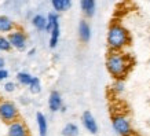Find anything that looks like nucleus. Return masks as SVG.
<instances>
[{
    "label": "nucleus",
    "mask_w": 150,
    "mask_h": 136,
    "mask_svg": "<svg viewBox=\"0 0 150 136\" xmlns=\"http://www.w3.org/2000/svg\"><path fill=\"white\" fill-rule=\"evenodd\" d=\"M131 68L132 59L121 51H110L106 58V69L114 80H124Z\"/></svg>",
    "instance_id": "nucleus-1"
},
{
    "label": "nucleus",
    "mask_w": 150,
    "mask_h": 136,
    "mask_svg": "<svg viewBox=\"0 0 150 136\" xmlns=\"http://www.w3.org/2000/svg\"><path fill=\"white\" fill-rule=\"evenodd\" d=\"M81 123H83V125H84V128H86L90 133H92V135H96V133H98V124H96L95 118H94L91 111L87 110V111L83 113Z\"/></svg>",
    "instance_id": "nucleus-5"
},
{
    "label": "nucleus",
    "mask_w": 150,
    "mask_h": 136,
    "mask_svg": "<svg viewBox=\"0 0 150 136\" xmlns=\"http://www.w3.org/2000/svg\"><path fill=\"white\" fill-rule=\"evenodd\" d=\"M33 26L36 27L37 30H46L47 27V18L43 15H35L32 19Z\"/></svg>",
    "instance_id": "nucleus-15"
},
{
    "label": "nucleus",
    "mask_w": 150,
    "mask_h": 136,
    "mask_svg": "<svg viewBox=\"0 0 150 136\" xmlns=\"http://www.w3.org/2000/svg\"><path fill=\"white\" fill-rule=\"evenodd\" d=\"M35 52H36V51H35V50H30V51H29V55H33V54H35Z\"/></svg>",
    "instance_id": "nucleus-25"
},
{
    "label": "nucleus",
    "mask_w": 150,
    "mask_h": 136,
    "mask_svg": "<svg viewBox=\"0 0 150 136\" xmlns=\"http://www.w3.org/2000/svg\"><path fill=\"white\" fill-rule=\"evenodd\" d=\"M29 91L32 92V94H39L41 91V84H40V80L37 77H33V80H32V82H30V85H29Z\"/></svg>",
    "instance_id": "nucleus-19"
},
{
    "label": "nucleus",
    "mask_w": 150,
    "mask_h": 136,
    "mask_svg": "<svg viewBox=\"0 0 150 136\" xmlns=\"http://www.w3.org/2000/svg\"><path fill=\"white\" fill-rule=\"evenodd\" d=\"M51 37H50V48H55L58 45V41H59V35H61V27H59V23H57L52 30H51Z\"/></svg>",
    "instance_id": "nucleus-13"
},
{
    "label": "nucleus",
    "mask_w": 150,
    "mask_h": 136,
    "mask_svg": "<svg viewBox=\"0 0 150 136\" xmlns=\"http://www.w3.org/2000/svg\"><path fill=\"white\" fill-rule=\"evenodd\" d=\"M7 77H8V72L4 69H0V80H6Z\"/></svg>",
    "instance_id": "nucleus-23"
},
{
    "label": "nucleus",
    "mask_w": 150,
    "mask_h": 136,
    "mask_svg": "<svg viewBox=\"0 0 150 136\" xmlns=\"http://www.w3.org/2000/svg\"><path fill=\"white\" fill-rule=\"evenodd\" d=\"M51 4L54 7L55 11H66L72 7V0H51Z\"/></svg>",
    "instance_id": "nucleus-11"
},
{
    "label": "nucleus",
    "mask_w": 150,
    "mask_h": 136,
    "mask_svg": "<svg viewBox=\"0 0 150 136\" xmlns=\"http://www.w3.org/2000/svg\"><path fill=\"white\" fill-rule=\"evenodd\" d=\"M112 127L120 136H131L134 133L129 120L123 113H116L112 116Z\"/></svg>",
    "instance_id": "nucleus-3"
},
{
    "label": "nucleus",
    "mask_w": 150,
    "mask_h": 136,
    "mask_svg": "<svg viewBox=\"0 0 150 136\" xmlns=\"http://www.w3.org/2000/svg\"><path fill=\"white\" fill-rule=\"evenodd\" d=\"M62 135L64 136H77L79 135V127L73 123L66 124L64 127V129H62Z\"/></svg>",
    "instance_id": "nucleus-16"
},
{
    "label": "nucleus",
    "mask_w": 150,
    "mask_h": 136,
    "mask_svg": "<svg viewBox=\"0 0 150 136\" xmlns=\"http://www.w3.org/2000/svg\"><path fill=\"white\" fill-rule=\"evenodd\" d=\"M112 89H113L114 94H121L124 91V80H114Z\"/></svg>",
    "instance_id": "nucleus-20"
},
{
    "label": "nucleus",
    "mask_w": 150,
    "mask_h": 136,
    "mask_svg": "<svg viewBox=\"0 0 150 136\" xmlns=\"http://www.w3.org/2000/svg\"><path fill=\"white\" fill-rule=\"evenodd\" d=\"M3 65H4V61L0 58V69H3Z\"/></svg>",
    "instance_id": "nucleus-24"
},
{
    "label": "nucleus",
    "mask_w": 150,
    "mask_h": 136,
    "mask_svg": "<svg viewBox=\"0 0 150 136\" xmlns=\"http://www.w3.org/2000/svg\"><path fill=\"white\" fill-rule=\"evenodd\" d=\"M8 40L11 43V45H13L14 48H17V50H23L26 47V37H25V35L22 32L10 33Z\"/></svg>",
    "instance_id": "nucleus-7"
},
{
    "label": "nucleus",
    "mask_w": 150,
    "mask_h": 136,
    "mask_svg": "<svg viewBox=\"0 0 150 136\" xmlns=\"http://www.w3.org/2000/svg\"><path fill=\"white\" fill-rule=\"evenodd\" d=\"M80 7H81L83 14L87 18H92L95 15L96 1L95 0H80Z\"/></svg>",
    "instance_id": "nucleus-10"
},
{
    "label": "nucleus",
    "mask_w": 150,
    "mask_h": 136,
    "mask_svg": "<svg viewBox=\"0 0 150 136\" xmlns=\"http://www.w3.org/2000/svg\"><path fill=\"white\" fill-rule=\"evenodd\" d=\"M36 120H37V127H39V133H40V136H47L46 116H44L43 113H37L36 114Z\"/></svg>",
    "instance_id": "nucleus-12"
},
{
    "label": "nucleus",
    "mask_w": 150,
    "mask_h": 136,
    "mask_svg": "<svg viewBox=\"0 0 150 136\" xmlns=\"http://www.w3.org/2000/svg\"><path fill=\"white\" fill-rule=\"evenodd\" d=\"M4 89L7 91V92H13V91L15 89V84H14V82H6Z\"/></svg>",
    "instance_id": "nucleus-22"
},
{
    "label": "nucleus",
    "mask_w": 150,
    "mask_h": 136,
    "mask_svg": "<svg viewBox=\"0 0 150 136\" xmlns=\"http://www.w3.org/2000/svg\"><path fill=\"white\" fill-rule=\"evenodd\" d=\"M48 107L52 113L55 111H59L62 109V98H61V94L58 91H52L50 94V98H48Z\"/></svg>",
    "instance_id": "nucleus-9"
},
{
    "label": "nucleus",
    "mask_w": 150,
    "mask_h": 136,
    "mask_svg": "<svg viewBox=\"0 0 150 136\" xmlns=\"http://www.w3.org/2000/svg\"><path fill=\"white\" fill-rule=\"evenodd\" d=\"M0 118L7 124L19 120V113L17 106L11 102H1L0 103Z\"/></svg>",
    "instance_id": "nucleus-4"
},
{
    "label": "nucleus",
    "mask_w": 150,
    "mask_h": 136,
    "mask_svg": "<svg viewBox=\"0 0 150 136\" xmlns=\"http://www.w3.org/2000/svg\"><path fill=\"white\" fill-rule=\"evenodd\" d=\"M17 80H18L19 84H22V85H30V82H32L33 77L29 74V73H25V72H19L17 74Z\"/></svg>",
    "instance_id": "nucleus-18"
},
{
    "label": "nucleus",
    "mask_w": 150,
    "mask_h": 136,
    "mask_svg": "<svg viewBox=\"0 0 150 136\" xmlns=\"http://www.w3.org/2000/svg\"><path fill=\"white\" fill-rule=\"evenodd\" d=\"M8 136H29L26 125L22 121H14V123L8 124Z\"/></svg>",
    "instance_id": "nucleus-6"
},
{
    "label": "nucleus",
    "mask_w": 150,
    "mask_h": 136,
    "mask_svg": "<svg viewBox=\"0 0 150 136\" xmlns=\"http://www.w3.org/2000/svg\"><path fill=\"white\" fill-rule=\"evenodd\" d=\"M11 47H13V45H11L8 39L0 36V51H8Z\"/></svg>",
    "instance_id": "nucleus-21"
},
{
    "label": "nucleus",
    "mask_w": 150,
    "mask_h": 136,
    "mask_svg": "<svg viewBox=\"0 0 150 136\" xmlns=\"http://www.w3.org/2000/svg\"><path fill=\"white\" fill-rule=\"evenodd\" d=\"M79 39L81 40V43H88L91 39V27L86 19H81L79 22Z\"/></svg>",
    "instance_id": "nucleus-8"
},
{
    "label": "nucleus",
    "mask_w": 150,
    "mask_h": 136,
    "mask_svg": "<svg viewBox=\"0 0 150 136\" xmlns=\"http://www.w3.org/2000/svg\"><path fill=\"white\" fill-rule=\"evenodd\" d=\"M13 27H14V23L8 17L0 15V33L10 32V30H13Z\"/></svg>",
    "instance_id": "nucleus-14"
},
{
    "label": "nucleus",
    "mask_w": 150,
    "mask_h": 136,
    "mask_svg": "<svg viewBox=\"0 0 150 136\" xmlns=\"http://www.w3.org/2000/svg\"><path fill=\"white\" fill-rule=\"evenodd\" d=\"M108 47L110 51H121L131 43V36L127 29L118 22H113L108 29Z\"/></svg>",
    "instance_id": "nucleus-2"
},
{
    "label": "nucleus",
    "mask_w": 150,
    "mask_h": 136,
    "mask_svg": "<svg viewBox=\"0 0 150 136\" xmlns=\"http://www.w3.org/2000/svg\"><path fill=\"white\" fill-rule=\"evenodd\" d=\"M57 23H59L58 15H57L55 13H50V14H48V17H47V27H46V32H47V33H51L52 27H54Z\"/></svg>",
    "instance_id": "nucleus-17"
}]
</instances>
